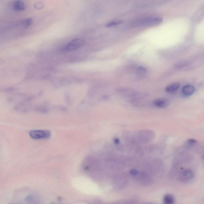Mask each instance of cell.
<instances>
[{"mask_svg":"<svg viewBox=\"0 0 204 204\" xmlns=\"http://www.w3.org/2000/svg\"><path fill=\"white\" fill-rule=\"evenodd\" d=\"M163 21V19L159 17H149L136 20L131 24L132 27H153L159 25Z\"/></svg>","mask_w":204,"mask_h":204,"instance_id":"obj_1","label":"cell"},{"mask_svg":"<svg viewBox=\"0 0 204 204\" xmlns=\"http://www.w3.org/2000/svg\"><path fill=\"white\" fill-rule=\"evenodd\" d=\"M85 44V40L83 38H75L63 47L61 50L65 52L73 51L81 48Z\"/></svg>","mask_w":204,"mask_h":204,"instance_id":"obj_2","label":"cell"},{"mask_svg":"<svg viewBox=\"0 0 204 204\" xmlns=\"http://www.w3.org/2000/svg\"><path fill=\"white\" fill-rule=\"evenodd\" d=\"M50 132L47 130H35L30 132L29 135L35 140L47 139L50 136Z\"/></svg>","mask_w":204,"mask_h":204,"instance_id":"obj_3","label":"cell"},{"mask_svg":"<svg viewBox=\"0 0 204 204\" xmlns=\"http://www.w3.org/2000/svg\"><path fill=\"white\" fill-rule=\"evenodd\" d=\"M11 7L14 11H21L25 9V5L22 0H16L12 2Z\"/></svg>","mask_w":204,"mask_h":204,"instance_id":"obj_4","label":"cell"},{"mask_svg":"<svg viewBox=\"0 0 204 204\" xmlns=\"http://www.w3.org/2000/svg\"><path fill=\"white\" fill-rule=\"evenodd\" d=\"M170 102L169 100L165 99H158L153 102L154 105L159 108H165L169 105Z\"/></svg>","mask_w":204,"mask_h":204,"instance_id":"obj_5","label":"cell"},{"mask_svg":"<svg viewBox=\"0 0 204 204\" xmlns=\"http://www.w3.org/2000/svg\"><path fill=\"white\" fill-rule=\"evenodd\" d=\"M194 175L192 171L190 169H186L182 174V180L185 181H189L193 178Z\"/></svg>","mask_w":204,"mask_h":204,"instance_id":"obj_6","label":"cell"},{"mask_svg":"<svg viewBox=\"0 0 204 204\" xmlns=\"http://www.w3.org/2000/svg\"><path fill=\"white\" fill-rule=\"evenodd\" d=\"M195 88L192 85H187L184 86L182 89V92L187 96H191L194 93Z\"/></svg>","mask_w":204,"mask_h":204,"instance_id":"obj_7","label":"cell"},{"mask_svg":"<svg viewBox=\"0 0 204 204\" xmlns=\"http://www.w3.org/2000/svg\"><path fill=\"white\" fill-rule=\"evenodd\" d=\"M175 199L172 195L167 194L164 196V203L166 204H172L175 202Z\"/></svg>","mask_w":204,"mask_h":204,"instance_id":"obj_8","label":"cell"},{"mask_svg":"<svg viewBox=\"0 0 204 204\" xmlns=\"http://www.w3.org/2000/svg\"><path fill=\"white\" fill-rule=\"evenodd\" d=\"M180 84L176 83L172 84L168 86L165 88V91L168 92H171L173 91H176L180 87Z\"/></svg>","mask_w":204,"mask_h":204,"instance_id":"obj_9","label":"cell"},{"mask_svg":"<svg viewBox=\"0 0 204 204\" xmlns=\"http://www.w3.org/2000/svg\"><path fill=\"white\" fill-rule=\"evenodd\" d=\"M123 23V22L122 20H114L111 21L107 23V24H106V27L110 28V27H115L116 26L122 24Z\"/></svg>","mask_w":204,"mask_h":204,"instance_id":"obj_10","label":"cell"},{"mask_svg":"<svg viewBox=\"0 0 204 204\" xmlns=\"http://www.w3.org/2000/svg\"><path fill=\"white\" fill-rule=\"evenodd\" d=\"M33 23V20L31 18H28L20 22L19 24L20 26H22V27H27L31 25Z\"/></svg>","mask_w":204,"mask_h":204,"instance_id":"obj_11","label":"cell"},{"mask_svg":"<svg viewBox=\"0 0 204 204\" xmlns=\"http://www.w3.org/2000/svg\"><path fill=\"white\" fill-rule=\"evenodd\" d=\"M196 141L195 139H190L188 140L187 144L190 147L193 146L196 144Z\"/></svg>","mask_w":204,"mask_h":204,"instance_id":"obj_12","label":"cell"},{"mask_svg":"<svg viewBox=\"0 0 204 204\" xmlns=\"http://www.w3.org/2000/svg\"><path fill=\"white\" fill-rule=\"evenodd\" d=\"M115 141H116V144H118V143H119V140H118L116 139Z\"/></svg>","mask_w":204,"mask_h":204,"instance_id":"obj_13","label":"cell"}]
</instances>
